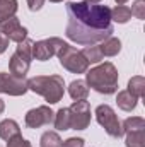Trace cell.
I'll list each match as a JSON object with an SVG mask.
<instances>
[{
    "label": "cell",
    "mask_w": 145,
    "mask_h": 147,
    "mask_svg": "<svg viewBox=\"0 0 145 147\" xmlns=\"http://www.w3.org/2000/svg\"><path fill=\"white\" fill-rule=\"evenodd\" d=\"M67 29L65 34L70 41L84 46H92L111 38L113 21L111 9L108 5L84 2H68L67 3Z\"/></svg>",
    "instance_id": "cell-1"
},
{
    "label": "cell",
    "mask_w": 145,
    "mask_h": 147,
    "mask_svg": "<svg viewBox=\"0 0 145 147\" xmlns=\"http://www.w3.org/2000/svg\"><path fill=\"white\" fill-rule=\"evenodd\" d=\"M85 75V84L101 94H113L118 89V70L111 62H104L91 69Z\"/></svg>",
    "instance_id": "cell-2"
},
{
    "label": "cell",
    "mask_w": 145,
    "mask_h": 147,
    "mask_svg": "<svg viewBox=\"0 0 145 147\" xmlns=\"http://www.w3.org/2000/svg\"><path fill=\"white\" fill-rule=\"evenodd\" d=\"M28 89L43 96L50 105H55L63 98L65 80L60 75H38L28 80Z\"/></svg>",
    "instance_id": "cell-3"
},
{
    "label": "cell",
    "mask_w": 145,
    "mask_h": 147,
    "mask_svg": "<svg viewBox=\"0 0 145 147\" xmlns=\"http://www.w3.org/2000/svg\"><path fill=\"white\" fill-rule=\"evenodd\" d=\"M56 57L60 60V65L72 74H84V72H87V69H89V63L84 58L82 51L77 50V48H73V46H70L68 43L58 51Z\"/></svg>",
    "instance_id": "cell-4"
},
{
    "label": "cell",
    "mask_w": 145,
    "mask_h": 147,
    "mask_svg": "<svg viewBox=\"0 0 145 147\" xmlns=\"http://www.w3.org/2000/svg\"><path fill=\"white\" fill-rule=\"evenodd\" d=\"M96 120H97V123L106 130L108 135L114 137V139L123 137L121 121L118 120L114 110H113L109 105H99V106L96 108Z\"/></svg>",
    "instance_id": "cell-5"
},
{
    "label": "cell",
    "mask_w": 145,
    "mask_h": 147,
    "mask_svg": "<svg viewBox=\"0 0 145 147\" xmlns=\"http://www.w3.org/2000/svg\"><path fill=\"white\" fill-rule=\"evenodd\" d=\"M67 43L60 38H48V39H41L34 41L33 45V58H36L39 62H46L51 57L58 55V51L65 46Z\"/></svg>",
    "instance_id": "cell-6"
},
{
    "label": "cell",
    "mask_w": 145,
    "mask_h": 147,
    "mask_svg": "<svg viewBox=\"0 0 145 147\" xmlns=\"http://www.w3.org/2000/svg\"><path fill=\"white\" fill-rule=\"evenodd\" d=\"M70 111V128L73 130H85L91 123V106L85 99L73 101V105L68 108Z\"/></svg>",
    "instance_id": "cell-7"
},
{
    "label": "cell",
    "mask_w": 145,
    "mask_h": 147,
    "mask_svg": "<svg viewBox=\"0 0 145 147\" xmlns=\"http://www.w3.org/2000/svg\"><path fill=\"white\" fill-rule=\"evenodd\" d=\"M28 91H29L28 80L24 77H15L12 74L0 72V92L9 96H22Z\"/></svg>",
    "instance_id": "cell-8"
},
{
    "label": "cell",
    "mask_w": 145,
    "mask_h": 147,
    "mask_svg": "<svg viewBox=\"0 0 145 147\" xmlns=\"http://www.w3.org/2000/svg\"><path fill=\"white\" fill-rule=\"evenodd\" d=\"M55 120V113L51 111L50 106H38L33 108L26 113V125L29 128H39V127H44V125H51Z\"/></svg>",
    "instance_id": "cell-9"
},
{
    "label": "cell",
    "mask_w": 145,
    "mask_h": 147,
    "mask_svg": "<svg viewBox=\"0 0 145 147\" xmlns=\"http://www.w3.org/2000/svg\"><path fill=\"white\" fill-rule=\"evenodd\" d=\"M0 31L9 38V41H15V43H21L28 38V29L24 26H21V22L15 16L0 22Z\"/></svg>",
    "instance_id": "cell-10"
},
{
    "label": "cell",
    "mask_w": 145,
    "mask_h": 147,
    "mask_svg": "<svg viewBox=\"0 0 145 147\" xmlns=\"http://www.w3.org/2000/svg\"><path fill=\"white\" fill-rule=\"evenodd\" d=\"M29 67H31V60L26 58L24 55L17 53V51L9 60V70H10L12 75H15V77H26Z\"/></svg>",
    "instance_id": "cell-11"
},
{
    "label": "cell",
    "mask_w": 145,
    "mask_h": 147,
    "mask_svg": "<svg viewBox=\"0 0 145 147\" xmlns=\"http://www.w3.org/2000/svg\"><path fill=\"white\" fill-rule=\"evenodd\" d=\"M68 94H70V98H72L73 101H82V99H87V96H89V87H87V84H85V80H73L70 82V86H68Z\"/></svg>",
    "instance_id": "cell-12"
},
{
    "label": "cell",
    "mask_w": 145,
    "mask_h": 147,
    "mask_svg": "<svg viewBox=\"0 0 145 147\" xmlns=\"http://www.w3.org/2000/svg\"><path fill=\"white\" fill-rule=\"evenodd\" d=\"M19 134H21V128H19L17 121H14V120H10V118L0 121V139L9 140V139L15 137V135H19Z\"/></svg>",
    "instance_id": "cell-13"
},
{
    "label": "cell",
    "mask_w": 145,
    "mask_h": 147,
    "mask_svg": "<svg viewBox=\"0 0 145 147\" xmlns=\"http://www.w3.org/2000/svg\"><path fill=\"white\" fill-rule=\"evenodd\" d=\"M137 101H138V98H135L128 91H119L116 96V103L123 111H133L137 108Z\"/></svg>",
    "instance_id": "cell-14"
},
{
    "label": "cell",
    "mask_w": 145,
    "mask_h": 147,
    "mask_svg": "<svg viewBox=\"0 0 145 147\" xmlns=\"http://www.w3.org/2000/svg\"><path fill=\"white\" fill-rule=\"evenodd\" d=\"M99 48H101L103 57H116V55L119 53V50H121V41H119L118 38L111 36V38H108V39H104Z\"/></svg>",
    "instance_id": "cell-15"
},
{
    "label": "cell",
    "mask_w": 145,
    "mask_h": 147,
    "mask_svg": "<svg viewBox=\"0 0 145 147\" xmlns=\"http://www.w3.org/2000/svg\"><path fill=\"white\" fill-rule=\"evenodd\" d=\"M53 125L56 130H70V111L68 108H62L55 113V120H53Z\"/></svg>",
    "instance_id": "cell-16"
},
{
    "label": "cell",
    "mask_w": 145,
    "mask_h": 147,
    "mask_svg": "<svg viewBox=\"0 0 145 147\" xmlns=\"http://www.w3.org/2000/svg\"><path fill=\"white\" fill-rule=\"evenodd\" d=\"M17 12V0H0V22L14 17Z\"/></svg>",
    "instance_id": "cell-17"
},
{
    "label": "cell",
    "mask_w": 145,
    "mask_h": 147,
    "mask_svg": "<svg viewBox=\"0 0 145 147\" xmlns=\"http://www.w3.org/2000/svg\"><path fill=\"white\" fill-rule=\"evenodd\" d=\"M130 94H133L135 98H142L145 91V79L142 75H135L128 80V89H126Z\"/></svg>",
    "instance_id": "cell-18"
},
{
    "label": "cell",
    "mask_w": 145,
    "mask_h": 147,
    "mask_svg": "<svg viewBox=\"0 0 145 147\" xmlns=\"http://www.w3.org/2000/svg\"><path fill=\"white\" fill-rule=\"evenodd\" d=\"M126 147H145V128L126 132Z\"/></svg>",
    "instance_id": "cell-19"
},
{
    "label": "cell",
    "mask_w": 145,
    "mask_h": 147,
    "mask_svg": "<svg viewBox=\"0 0 145 147\" xmlns=\"http://www.w3.org/2000/svg\"><path fill=\"white\" fill-rule=\"evenodd\" d=\"M132 19V10L130 7L126 5H116L113 10H111V21H116L119 24H125Z\"/></svg>",
    "instance_id": "cell-20"
},
{
    "label": "cell",
    "mask_w": 145,
    "mask_h": 147,
    "mask_svg": "<svg viewBox=\"0 0 145 147\" xmlns=\"http://www.w3.org/2000/svg\"><path fill=\"white\" fill-rule=\"evenodd\" d=\"M82 55H84V58L87 60V63H99L104 57H103V53H101V48L99 46H85L84 50H82Z\"/></svg>",
    "instance_id": "cell-21"
},
{
    "label": "cell",
    "mask_w": 145,
    "mask_h": 147,
    "mask_svg": "<svg viewBox=\"0 0 145 147\" xmlns=\"http://www.w3.org/2000/svg\"><path fill=\"white\" fill-rule=\"evenodd\" d=\"M39 147H62V139L56 132H44L41 135Z\"/></svg>",
    "instance_id": "cell-22"
},
{
    "label": "cell",
    "mask_w": 145,
    "mask_h": 147,
    "mask_svg": "<svg viewBox=\"0 0 145 147\" xmlns=\"http://www.w3.org/2000/svg\"><path fill=\"white\" fill-rule=\"evenodd\" d=\"M121 128H123V134H126V132H133V130H142V128H145V120L144 118H140V116L126 118V120L123 121Z\"/></svg>",
    "instance_id": "cell-23"
},
{
    "label": "cell",
    "mask_w": 145,
    "mask_h": 147,
    "mask_svg": "<svg viewBox=\"0 0 145 147\" xmlns=\"http://www.w3.org/2000/svg\"><path fill=\"white\" fill-rule=\"evenodd\" d=\"M33 45H34V41L33 39H24V41H21V43H17V53H21V55H24L26 58H29V60H33Z\"/></svg>",
    "instance_id": "cell-24"
},
{
    "label": "cell",
    "mask_w": 145,
    "mask_h": 147,
    "mask_svg": "<svg viewBox=\"0 0 145 147\" xmlns=\"http://www.w3.org/2000/svg\"><path fill=\"white\" fill-rule=\"evenodd\" d=\"M132 16H135L137 19L144 21L145 19V0H137L133 5H132Z\"/></svg>",
    "instance_id": "cell-25"
},
{
    "label": "cell",
    "mask_w": 145,
    "mask_h": 147,
    "mask_svg": "<svg viewBox=\"0 0 145 147\" xmlns=\"http://www.w3.org/2000/svg\"><path fill=\"white\" fill-rule=\"evenodd\" d=\"M7 147H33V146L29 144V140L22 139V135L19 134V135H15V137L7 140Z\"/></svg>",
    "instance_id": "cell-26"
},
{
    "label": "cell",
    "mask_w": 145,
    "mask_h": 147,
    "mask_svg": "<svg viewBox=\"0 0 145 147\" xmlns=\"http://www.w3.org/2000/svg\"><path fill=\"white\" fill-rule=\"evenodd\" d=\"M62 147H84V139H80V137H70L65 142H62Z\"/></svg>",
    "instance_id": "cell-27"
},
{
    "label": "cell",
    "mask_w": 145,
    "mask_h": 147,
    "mask_svg": "<svg viewBox=\"0 0 145 147\" xmlns=\"http://www.w3.org/2000/svg\"><path fill=\"white\" fill-rule=\"evenodd\" d=\"M43 3H44V0H28L29 10H33V12H36V10H39V9L43 7Z\"/></svg>",
    "instance_id": "cell-28"
},
{
    "label": "cell",
    "mask_w": 145,
    "mask_h": 147,
    "mask_svg": "<svg viewBox=\"0 0 145 147\" xmlns=\"http://www.w3.org/2000/svg\"><path fill=\"white\" fill-rule=\"evenodd\" d=\"M7 48H9V38L0 31V53H3Z\"/></svg>",
    "instance_id": "cell-29"
},
{
    "label": "cell",
    "mask_w": 145,
    "mask_h": 147,
    "mask_svg": "<svg viewBox=\"0 0 145 147\" xmlns=\"http://www.w3.org/2000/svg\"><path fill=\"white\" fill-rule=\"evenodd\" d=\"M126 2H128V0H116V3H118V5H125Z\"/></svg>",
    "instance_id": "cell-30"
},
{
    "label": "cell",
    "mask_w": 145,
    "mask_h": 147,
    "mask_svg": "<svg viewBox=\"0 0 145 147\" xmlns=\"http://www.w3.org/2000/svg\"><path fill=\"white\" fill-rule=\"evenodd\" d=\"M5 110V105H3V101H2V99H0V113H2V111Z\"/></svg>",
    "instance_id": "cell-31"
},
{
    "label": "cell",
    "mask_w": 145,
    "mask_h": 147,
    "mask_svg": "<svg viewBox=\"0 0 145 147\" xmlns=\"http://www.w3.org/2000/svg\"><path fill=\"white\" fill-rule=\"evenodd\" d=\"M87 2H91V3H99L101 0H87Z\"/></svg>",
    "instance_id": "cell-32"
},
{
    "label": "cell",
    "mask_w": 145,
    "mask_h": 147,
    "mask_svg": "<svg viewBox=\"0 0 145 147\" xmlns=\"http://www.w3.org/2000/svg\"><path fill=\"white\" fill-rule=\"evenodd\" d=\"M50 2H55L56 3V2H63V0H50Z\"/></svg>",
    "instance_id": "cell-33"
}]
</instances>
